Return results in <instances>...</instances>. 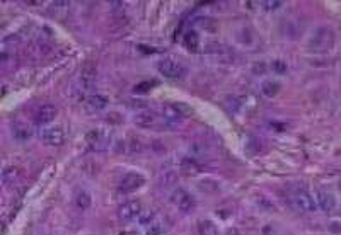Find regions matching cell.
Segmentation results:
<instances>
[{
    "label": "cell",
    "instance_id": "19",
    "mask_svg": "<svg viewBox=\"0 0 341 235\" xmlns=\"http://www.w3.org/2000/svg\"><path fill=\"white\" fill-rule=\"evenodd\" d=\"M91 194L87 193V191H79L77 196H75V205H77L79 210H82V212H86V210L91 208Z\"/></svg>",
    "mask_w": 341,
    "mask_h": 235
},
{
    "label": "cell",
    "instance_id": "23",
    "mask_svg": "<svg viewBox=\"0 0 341 235\" xmlns=\"http://www.w3.org/2000/svg\"><path fill=\"white\" fill-rule=\"evenodd\" d=\"M271 70H273V74H278V75H283V74H287V70H288V67H287V62L282 58H276V60H273L271 62Z\"/></svg>",
    "mask_w": 341,
    "mask_h": 235
},
{
    "label": "cell",
    "instance_id": "22",
    "mask_svg": "<svg viewBox=\"0 0 341 235\" xmlns=\"http://www.w3.org/2000/svg\"><path fill=\"white\" fill-rule=\"evenodd\" d=\"M154 85H157V82L155 80H143V82L136 83V85L133 87V92L135 94H147L154 89Z\"/></svg>",
    "mask_w": 341,
    "mask_h": 235
},
{
    "label": "cell",
    "instance_id": "11",
    "mask_svg": "<svg viewBox=\"0 0 341 235\" xmlns=\"http://www.w3.org/2000/svg\"><path fill=\"white\" fill-rule=\"evenodd\" d=\"M316 201H318V206L323 212L330 213L336 208V200L335 196L326 189H318V196H316Z\"/></svg>",
    "mask_w": 341,
    "mask_h": 235
},
{
    "label": "cell",
    "instance_id": "5",
    "mask_svg": "<svg viewBox=\"0 0 341 235\" xmlns=\"http://www.w3.org/2000/svg\"><path fill=\"white\" fill-rule=\"evenodd\" d=\"M142 212H143L142 203L131 200V201H126V203H123V205H119L116 213H118L119 222L126 224V222H131V220H135V218H138L140 215H142Z\"/></svg>",
    "mask_w": 341,
    "mask_h": 235
},
{
    "label": "cell",
    "instance_id": "24",
    "mask_svg": "<svg viewBox=\"0 0 341 235\" xmlns=\"http://www.w3.org/2000/svg\"><path fill=\"white\" fill-rule=\"evenodd\" d=\"M138 222H140V225H143V227L152 225L155 222V213H152V212H142V215L138 217Z\"/></svg>",
    "mask_w": 341,
    "mask_h": 235
},
{
    "label": "cell",
    "instance_id": "28",
    "mask_svg": "<svg viewBox=\"0 0 341 235\" xmlns=\"http://www.w3.org/2000/svg\"><path fill=\"white\" fill-rule=\"evenodd\" d=\"M9 43H12V46H14V45H19V43H21V38H19L17 34L5 36V38H3V41H2V46H3V48H7V46H9Z\"/></svg>",
    "mask_w": 341,
    "mask_h": 235
},
{
    "label": "cell",
    "instance_id": "16",
    "mask_svg": "<svg viewBox=\"0 0 341 235\" xmlns=\"http://www.w3.org/2000/svg\"><path fill=\"white\" fill-rule=\"evenodd\" d=\"M86 102H87V106H89L92 111H101V109H104V107L108 106V97L96 94V95H89Z\"/></svg>",
    "mask_w": 341,
    "mask_h": 235
},
{
    "label": "cell",
    "instance_id": "18",
    "mask_svg": "<svg viewBox=\"0 0 341 235\" xmlns=\"http://www.w3.org/2000/svg\"><path fill=\"white\" fill-rule=\"evenodd\" d=\"M181 170L186 174V176H195V174H198L202 169H200V165L196 164V160L186 157V158H183V160H181Z\"/></svg>",
    "mask_w": 341,
    "mask_h": 235
},
{
    "label": "cell",
    "instance_id": "13",
    "mask_svg": "<svg viewBox=\"0 0 341 235\" xmlns=\"http://www.w3.org/2000/svg\"><path fill=\"white\" fill-rule=\"evenodd\" d=\"M19 177H21V169H19V167H15V165L3 167V170H2V182L5 186L12 184V182H17Z\"/></svg>",
    "mask_w": 341,
    "mask_h": 235
},
{
    "label": "cell",
    "instance_id": "25",
    "mask_svg": "<svg viewBox=\"0 0 341 235\" xmlns=\"http://www.w3.org/2000/svg\"><path fill=\"white\" fill-rule=\"evenodd\" d=\"M172 107H174V109L178 111V114H179L181 118H183V116H191V114H193V107L183 104V102H178V104H172Z\"/></svg>",
    "mask_w": 341,
    "mask_h": 235
},
{
    "label": "cell",
    "instance_id": "8",
    "mask_svg": "<svg viewBox=\"0 0 341 235\" xmlns=\"http://www.w3.org/2000/svg\"><path fill=\"white\" fill-rule=\"evenodd\" d=\"M57 118V107L53 104H43L38 107V111H36L34 114V121L38 126H45V125H50L53 119Z\"/></svg>",
    "mask_w": 341,
    "mask_h": 235
},
{
    "label": "cell",
    "instance_id": "9",
    "mask_svg": "<svg viewBox=\"0 0 341 235\" xmlns=\"http://www.w3.org/2000/svg\"><path fill=\"white\" fill-rule=\"evenodd\" d=\"M87 143H89V147L92 150H106L108 145H110V138H108V135H104L103 131H89L86 137Z\"/></svg>",
    "mask_w": 341,
    "mask_h": 235
},
{
    "label": "cell",
    "instance_id": "21",
    "mask_svg": "<svg viewBox=\"0 0 341 235\" xmlns=\"http://www.w3.org/2000/svg\"><path fill=\"white\" fill-rule=\"evenodd\" d=\"M183 43H184V46H186L188 50L195 51L196 48H198V45H200V38H198V34H196L195 31H190V33L184 34Z\"/></svg>",
    "mask_w": 341,
    "mask_h": 235
},
{
    "label": "cell",
    "instance_id": "20",
    "mask_svg": "<svg viewBox=\"0 0 341 235\" xmlns=\"http://www.w3.org/2000/svg\"><path fill=\"white\" fill-rule=\"evenodd\" d=\"M261 90L266 97H275L280 92V83L276 80H264L261 83Z\"/></svg>",
    "mask_w": 341,
    "mask_h": 235
},
{
    "label": "cell",
    "instance_id": "29",
    "mask_svg": "<svg viewBox=\"0 0 341 235\" xmlns=\"http://www.w3.org/2000/svg\"><path fill=\"white\" fill-rule=\"evenodd\" d=\"M266 70V65L261 62V63H254V67H252V72H254L256 75H261L263 72Z\"/></svg>",
    "mask_w": 341,
    "mask_h": 235
},
{
    "label": "cell",
    "instance_id": "3",
    "mask_svg": "<svg viewBox=\"0 0 341 235\" xmlns=\"http://www.w3.org/2000/svg\"><path fill=\"white\" fill-rule=\"evenodd\" d=\"M171 201H172V205H174L176 208H178L179 212H183V213H191L195 210V206H196L195 198L191 196L186 189H181V188L176 189L174 193H172Z\"/></svg>",
    "mask_w": 341,
    "mask_h": 235
},
{
    "label": "cell",
    "instance_id": "27",
    "mask_svg": "<svg viewBox=\"0 0 341 235\" xmlns=\"http://www.w3.org/2000/svg\"><path fill=\"white\" fill-rule=\"evenodd\" d=\"M162 234H164V227L160 224H157V222H154V224L147 229L145 235H162Z\"/></svg>",
    "mask_w": 341,
    "mask_h": 235
},
{
    "label": "cell",
    "instance_id": "1",
    "mask_svg": "<svg viewBox=\"0 0 341 235\" xmlns=\"http://www.w3.org/2000/svg\"><path fill=\"white\" fill-rule=\"evenodd\" d=\"M335 41H336L335 31L328 26H319L318 29H314L312 34L309 36L307 46L314 51L324 53V51H330L331 48L335 46Z\"/></svg>",
    "mask_w": 341,
    "mask_h": 235
},
{
    "label": "cell",
    "instance_id": "2",
    "mask_svg": "<svg viewBox=\"0 0 341 235\" xmlns=\"http://www.w3.org/2000/svg\"><path fill=\"white\" fill-rule=\"evenodd\" d=\"M157 70L159 74H162L166 78H171V80H178V78H183L186 75V67L183 63L176 62V60L166 58L160 60L157 63Z\"/></svg>",
    "mask_w": 341,
    "mask_h": 235
},
{
    "label": "cell",
    "instance_id": "26",
    "mask_svg": "<svg viewBox=\"0 0 341 235\" xmlns=\"http://www.w3.org/2000/svg\"><path fill=\"white\" fill-rule=\"evenodd\" d=\"M282 5L283 2H280V0H264V2H261V7L264 10H276Z\"/></svg>",
    "mask_w": 341,
    "mask_h": 235
},
{
    "label": "cell",
    "instance_id": "14",
    "mask_svg": "<svg viewBox=\"0 0 341 235\" xmlns=\"http://www.w3.org/2000/svg\"><path fill=\"white\" fill-rule=\"evenodd\" d=\"M96 77H98V67H96L94 63L87 62L86 65L82 67V70H80V78H82L84 82L91 83L92 80H96Z\"/></svg>",
    "mask_w": 341,
    "mask_h": 235
},
{
    "label": "cell",
    "instance_id": "12",
    "mask_svg": "<svg viewBox=\"0 0 341 235\" xmlns=\"http://www.w3.org/2000/svg\"><path fill=\"white\" fill-rule=\"evenodd\" d=\"M133 123L136 126H140V128H150V126H154L155 123H157V114L154 113V111H140V113H136V116L133 118Z\"/></svg>",
    "mask_w": 341,
    "mask_h": 235
},
{
    "label": "cell",
    "instance_id": "4",
    "mask_svg": "<svg viewBox=\"0 0 341 235\" xmlns=\"http://www.w3.org/2000/svg\"><path fill=\"white\" fill-rule=\"evenodd\" d=\"M294 205L297 206V210H300V212H304V213H312V212H316V210L319 208L318 201L314 200V196H312L307 189L295 191Z\"/></svg>",
    "mask_w": 341,
    "mask_h": 235
},
{
    "label": "cell",
    "instance_id": "15",
    "mask_svg": "<svg viewBox=\"0 0 341 235\" xmlns=\"http://www.w3.org/2000/svg\"><path fill=\"white\" fill-rule=\"evenodd\" d=\"M198 234L200 235H220L219 227L212 220H200L198 222Z\"/></svg>",
    "mask_w": 341,
    "mask_h": 235
},
{
    "label": "cell",
    "instance_id": "30",
    "mask_svg": "<svg viewBox=\"0 0 341 235\" xmlns=\"http://www.w3.org/2000/svg\"><path fill=\"white\" fill-rule=\"evenodd\" d=\"M119 235H133V234H131V232H121Z\"/></svg>",
    "mask_w": 341,
    "mask_h": 235
},
{
    "label": "cell",
    "instance_id": "7",
    "mask_svg": "<svg viewBox=\"0 0 341 235\" xmlns=\"http://www.w3.org/2000/svg\"><path fill=\"white\" fill-rule=\"evenodd\" d=\"M145 184V177L140 172H128L119 182V191L121 193H133V191L140 189Z\"/></svg>",
    "mask_w": 341,
    "mask_h": 235
},
{
    "label": "cell",
    "instance_id": "10",
    "mask_svg": "<svg viewBox=\"0 0 341 235\" xmlns=\"http://www.w3.org/2000/svg\"><path fill=\"white\" fill-rule=\"evenodd\" d=\"M12 137L17 142H27L33 137V126L26 121H15L12 125Z\"/></svg>",
    "mask_w": 341,
    "mask_h": 235
},
{
    "label": "cell",
    "instance_id": "6",
    "mask_svg": "<svg viewBox=\"0 0 341 235\" xmlns=\"http://www.w3.org/2000/svg\"><path fill=\"white\" fill-rule=\"evenodd\" d=\"M41 140L45 145L50 147H60L65 142V130L62 126H51L41 131Z\"/></svg>",
    "mask_w": 341,
    "mask_h": 235
},
{
    "label": "cell",
    "instance_id": "17",
    "mask_svg": "<svg viewBox=\"0 0 341 235\" xmlns=\"http://www.w3.org/2000/svg\"><path fill=\"white\" fill-rule=\"evenodd\" d=\"M198 189L202 191V193H207V194H212V193H217L220 188L219 181H215V179H202V181H198Z\"/></svg>",
    "mask_w": 341,
    "mask_h": 235
}]
</instances>
